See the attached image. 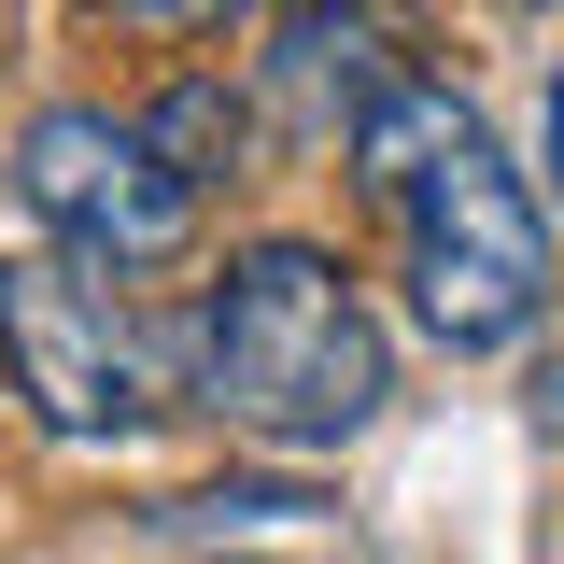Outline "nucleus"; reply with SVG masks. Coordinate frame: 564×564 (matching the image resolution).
Masks as SVG:
<instances>
[{
	"label": "nucleus",
	"instance_id": "f257e3e1",
	"mask_svg": "<svg viewBox=\"0 0 564 564\" xmlns=\"http://www.w3.org/2000/svg\"><path fill=\"white\" fill-rule=\"evenodd\" d=\"M339 155H352V184H367V212L395 226V269H410L423 339L508 352L536 311H551V226H536V198H522V170L494 155V128L437 85V70H410L395 99H367Z\"/></svg>",
	"mask_w": 564,
	"mask_h": 564
},
{
	"label": "nucleus",
	"instance_id": "f03ea898",
	"mask_svg": "<svg viewBox=\"0 0 564 564\" xmlns=\"http://www.w3.org/2000/svg\"><path fill=\"white\" fill-rule=\"evenodd\" d=\"M198 395L269 452H339L381 423L395 352H381V311L352 296V269L325 240H254L198 296Z\"/></svg>",
	"mask_w": 564,
	"mask_h": 564
},
{
	"label": "nucleus",
	"instance_id": "7ed1b4c3",
	"mask_svg": "<svg viewBox=\"0 0 564 564\" xmlns=\"http://www.w3.org/2000/svg\"><path fill=\"white\" fill-rule=\"evenodd\" d=\"M14 198H29V226L57 240V254H85V269H170L184 240H198V198L212 170L184 155V141L155 128V113H43V128L14 141Z\"/></svg>",
	"mask_w": 564,
	"mask_h": 564
},
{
	"label": "nucleus",
	"instance_id": "20e7f679",
	"mask_svg": "<svg viewBox=\"0 0 564 564\" xmlns=\"http://www.w3.org/2000/svg\"><path fill=\"white\" fill-rule=\"evenodd\" d=\"M0 381H14V410L70 437V452H113L155 423V352H141L128 296L113 269H85V254H0Z\"/></svg>",
	"mask_w": 564,
	"mask_h": 564
},
{
	"label": "nucleus",
	"instance_id": "39448f33",
	"mask_svg": "<svg viewBox=\"0 0 564 564\" xmlns=\"http://www.w3.org/2000/svg\"><path fill=\"white\" fill-rule=\"evenodd\" d=\"M254 70H269V99L311 141H352V113L395 99V85L423 70V14H410V0H296Z\"/></svg>",
	"mask_w": 564,
	"mask_h": 564
},
{
	"label": "nucleus",
	"instance_id": "423d86ee",
	"mask_svg": "<svg viewBox=\"0 0 564 564\" xmlns=\"http://www.w3.org/2000/svg\"><path fill=\"white\" fill-rule=\"evenodd\" d=\"M113 29H155V43H184V29H226V14H254V0H99Z\"/></svg>",
	"mask_w": 564,
	"mask_h": 564
},
{
	"label": "nucleus",
	"instance_id": "0eeeda50",
	"mask_svg": "<svg viewBox=\"0 0 564 564\" xmlns=\"http://www.w3.org/2000/svg\"><path fill=\"white\" fill-rule=\"evenodd\" d=\"M551 198H564V57H551Z\"/></svg>",
	"mask_w": 564,
	"mask_h": 564
}]
</instances>
